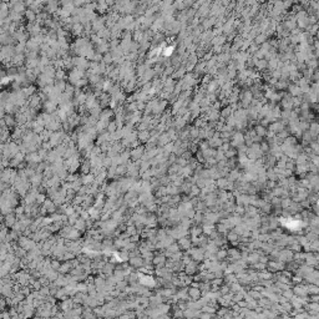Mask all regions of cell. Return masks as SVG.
<instances>
[{
	"label": "cell",
	"mask_w": 319,
	"mask_h": 319,
	"mask_svg": "<svg viewBox=\"0 0 319 319\" xmlns=\"http://www.w3.org/2000/svg\"><path fill=\"white\" fill-rule=\"evenodd\" d=\"M293 253L294 252L292 249H289V248H282V249L279 251V256H278V259L277 260H282V262H284V263H288V262H291V260H293Z\"/></svg>",
	"instance_id": "cell-1"
},
{
	"label": "cell",
	"mask_w": 319,
	"mask_h": 319,
	"mask_svg": "<svg viewBox=\"0 0 319 319\" xmlns=\"http://www.w3.org/2000/svg\"><path fill=\"white\" fill-rule=\"evenodd\" d=\"M197 162L198 163H203L205 162V157H203V155H202V151H198L197 152Z\"/></svg>",
	"instance_id": "cell-21"
},
{
	"label": "cell",
	"mask_w": 319,
	"mask_h": 319,
	"mask_svg": "<svg viewBox=\"0 0 319 319\" xmlns=\"http://www.w3.org/2000/svg\"><path fill=\"white\" fill-rule=\"evenodd\" d=\"M214 158L216 161H221V160H227L226 156H225V152L221 151V150H217L216 153H214Z\"/></svg>",
	"instance_id": "cell-16"
},
{
	"label": "cell",
	"mask_w": 319,
	"mask_h": 319,
	"mask_svg": "<svg viewBox=\"0 0 319 319\" xmlns=\"http://www.w3.org/2000/svg\"><path fill=\"white\" fill-rule=\"evenodd\" d=\"M130 263L132 264V266H135V267H141V266H143V259L141 258V257H134V258H131L130 259Z\"/></svg>",
	"instance_id": "cell-10"
},
{
	"label": "cell",
	"mask_w": 319,
	"mask_h": 319,
	"mask_svg": "<svg viewBox=\"0 0 319 319\" xmlns=\"http://www.w3.org/2000/svg\"><path fill=\"white\" fill-rule=\"evenodd\" d=\"M292 198L291 197H284V198H280V208L282 209H287L289 206L292 205Z\"/></svg>",
	"instance_id": "cell-9"
},
{
	"label": "cell",
	"mask_w": 319,
	"mask_h": 319,
	"mask_svg": "<svg viewBox=\"0 0 319 319\" xmlns=\"http://www.w3.org/2000/svg\"><path fill=\"white\" fill-rule=\"evenodd\" d=\"M248 293V296H249L251 298H253V299H259L260 297H262V294H260V292H258V291H254V289H249V291L247 292Z\"/></svg>",
	"instance_id": "cell-13"
},
{
	"label": "cell",
	"mask_w": 319,
	"mask_h": 319,
	"mask_svg": "<svg viewBox=\"0 0 319 319\" xmlns=\"http://www.w3.org/2000/svg\"><path fill=\"white\" fill-rule=\"evenodd\" d=\"M271 205L273 207H280V197H273L271 200Z\"/></svg>",
	"instance_id": "cell-18"
},
{
	"label": "cell",
	"mask_w": 319,
	"mask_h": 319,
	"mask_svg": "<svg viewBox=\"0 0 319 319\" xmlns=\"http://www.w3.org/2000/svg\"><path fill=\"white\" fill-rule=\"evenodd\" d=\"M288 248H289V249H292V251L294 252V253H296V252H300V251H302V246H300V244L297 242V239H296V241H294L293 243L289 244Z\"/></svg>",
	"instance_id": "cell-11"
},
{
	"label": "cell",
	"mask_w": 319,
	"mask_h": 319,
	"mask_svg": "<svg viewBox=\"0 0 319 319\" xmlns=\"http://www.w3.org/2000/svg\"><path fill=\"white\" fill-rule=\"evenodd\" d=\"M187 293H188L189 300H197V299H200V298L202 297L201 289L197 288V287H191V285H188V287H187Z\"/></svg>",
	"instance_id": "cell-3"
},
{
	"label": "cell",
	"mask_w": 319,
	"mask_h": 319,
	"mask_svg": "<svg viewBox=\"0 0 319 319\" xmlns=\"http://www.w3.org/2000/svg\"><path fill=\"white\" fill-rule=\"evenodd\" d=\"M305 284V289H307V293L309 294H319V287L317 284H313V283H304Z\"/></svg>",
	"instance_id": "cell-6"
},
{
	"label": "cell",
	"mask_w": 319,
	"mask_h": 319,
	"mask_svg": "<svg viewBox=\"0 0 319 319\" xmlns=\"http://www.w3.org/2000/svg\"><path fill=\"white\" fill-rule=\"evenodd\" d=\"M252 267H253L254 269L257 272H259V271H264V269H266V267H267V264L266 263H262V262H256L254 264H252Z\"/></svg>",
	"instance_id": "cell-14"
},
{
	"label": "cell",
	"mask_w": 319,
	"mask_h": 319,
	"mask_svg": "<svg viewBox=\"0 0 319 319\" xmlns=\"http://www.w3.org/2000/svg\"><path fill=\"white\" fill-rule=\"evenodd\" d=\"M177 244L180 246V248L182 251H187L189 249V248L192 247V243H191V238L188 237V236H185V237H181L177 239Z\"/></svg>",
	"instance_id": "cell-4"
},
{
	"label": "cell",
	"mask_w": 319,
	"mask_h": 319,
	"mask_svg": "<svg viewBox=\"0 0 319 319\" xmlns=\"http://www.w3.org/2000/svg\"><path fill=\"white\" fill-rule=\"evenodd\" d=\"M175 163H177L178 165V166H181V167H183V166H186V165H187V160L186 158H183V157H181V156H178L176 158V162Z\"/></svg>",
	"instance_id": "cell-17"
},
{
	"label": "cell",
	"mask_w": 319,
	"mask_h": 319,
	"mask_svg": "<svg viewBox=\"0 0 319 319\" xmlns=\"http://www.w3.org/2000/svg\"><path fill=\"white\" fill-rule=\"evenodd\" d=\"M216 257H217V259L218 260H223V259H226L227 257H228V254H227V248L225 247H219L218 248V251L216 252Z\"/></svg>",
	"instance_id": "cell-7"
},
{
	"label": "cell",
	"mask_w": 319,
	"mask_h": 319,
	"mask_svg": "<svg viewBox=\"0 0 319 319\" xmlns=\"http://www.w3.org/2000/svg\"><path fill=\"white\" fill-rule=\"evenodd\" d=\"M257 134H258L259 136H263L264 134H266V131H264L263 127H257Z\"/></svg>",
	"instance_id": "cell-22"
},
{
	"label": "cell",
	"mask_w": 319,
	"mask_h": 319,
	"mask_svg": "<svg viewBox=\"0 0 319 319\" xmlns=\"http://www.w3.org/2000/svg\"><path fill=\"white\" fill-rule=\"evenodd\" d=\"M236 153H237V151H234V150H227L226 152H225V156H226V158H232V157H233Z\"/></svg>",
	"instance_id": "cell-20"
},
{
	"label": "cell",
	"mask_w": 319,
	"mask_h": 319,
	"mask_svg": "<svg viewBox=\"0 0 319 319\" xmlns=\"http://www.w3.org/2000/svg\"><path fill=\"white\" fill-rule=\"evenodd\" d=\"M292 291L294 293V296L297 297H302V298H305L308 296L307 293V289H305V284L304 283H300V284H294V287L292 288Z\"/></svg>",
	"instance_id": "cell-2"
},
{
	"label": "cell",
	"mask_w": 319,
	"mask_h": 319,
	"mask_svg": "<svg viewBox=\"0 0 319 319\" xmlns=\"http://www.w3.org/2000/svg\"><path fill=\"white\" fill-rule=\"evenodd\" d=\"M208 147H209L208 142H205V143H202V145H201V150H202V151L206 150V148H208Z\"/></svg>",
	"instance_id": "cell-23"
},
{
	"label": "cell",
	"mask_w": 319,
	"mask_h": 319,
	"mask_svg": "<svg viewBox=\"0 0 319 319\" xmlns=\"http://www.w3.org/2000/svg\"><path fill=\"white\" fill-rule=\"evenodd\" d=\"M214 227H216V231L218 232V233H219V234H223V236H226V233L229 231L228 227H227L226 225H223L222 222H218V225L214 226Z\"/></svg>",
	"instance_id": "cell-8"
},
{
	"label": "cell",
	"mask_w": 319,
	"mask_h": 319,
	"mask_svg": "<svg viewBox=\"0 0 319 319\" xmlns=\"http://www.w3.org/2000/svg\"><path fill=\"white\" fill-rule=\"evenodd\" d=\"M280 294H282V296H283V297L287 298L288 300L291 299V298L294 296V293H293V291H292V288H288V289H285V291H282V293H280Z\"/></svg>",
	"instance_id": "cell-15"
},
{
	"label": "cell",
	"mask_w": 319,
	"mask_h": 319,
	"mask_svg": "<svg viewBox=\"0 0 319 319\" xmlns=\"http://www.w3.org/2000/svg\"><path fill=\"white\" fill-rule=\"evenodd\" d=\"M197 262H194V260H192V262H189L188 264H186L185 268H183V271L186 274H188V276H194V274H197V272H198V267H197Z\"/></svg>",
	"instance_id": "cell-5"
},
{
	"label": "cell",
	"mask_w": 319,
	"mask_h": 319,
	"mask_svg": "<svg viewBox=\"0 0 319 319\" xmlns=\"http://www.w3.org/2000/svg\"><path fill=\"white\" fill-rule=\"evenodd\" d=\"M271 192L273 194V197H280L282 196V192H283V188H282L280 186H276L274 188L271 189Z\"/></svg>",
	"instance_id": "cell-12"
},
{
	"label": "cell",
	"mask_w": 319,
	"mask_h": 319,
	"mask_svg": "<svg viewBox=\"0 0 319 319\" xmlns=\"http://www.w3.org/2000/svg\"><path fill=\"white\" fill-rule=\"evenodd\" d=\"M260 147V151L263 153H269V143H266V142H262L259 145Z\"/></svg>",
	"instance_id": "cell-19"
}]
</instances>
